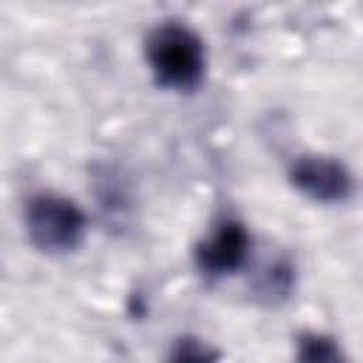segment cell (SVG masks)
Returning <instances> with one entry per match:
<instances>
[{"label": "cell", "mask_w": 363, "mask_h": 363, "mask_svg": "<svg viewBox=\"0 0 363 363\" xmlns=\"http://www.w3.org/2000/svg\"><path fill=\"white\" fill-rule=\"evenodd\" d=\"M145 57L153 79L170 91H193L207 65L201 37L184 23H162L145 43Z\"/></svg>", "instance_id": "obj_1"}, {"label": "cell", "mask_w": 363, "mask_h": 363, "mask_svg": "<svg viewBox=\"0 0 363 363\" xmlns=\"http://www.w3.org/2000/svg\"><path fill=\"white\" fill-rule=\"evenodd\" d=\"M85 213L65 196L40 193L26 204V233L43 252H71L85 235Z\"/></svg>", "instance_id": "obj_2"}, {"label": "cell", "mask_w": 363, "mask_h": 363, "mask_svg": "<svg viewBox=\"0 0 363 363\" xmlns=\"http://www.w3.org/2000/svg\"><path fill=\"white\" fill-rule=\"evenodd\" d=\"M289 182L306 199L320 204H337L352 196L354 179L343 162L323 153H303L289 164Z\"/></svg>", "instance_id": "obj_3"}, {"label": "cell", "mask_w": 363, "mask_h": 363, "mask_svg": "<svg viewBox=\"0 0 363 363\" xmlns=\"http://www.w3.org/2000/svg\"><path fill=\"white\" fill-rule=\"evenodd\" d=\"M250 250H252L250 230L241 221L227 218L213 230L210 238L196 244L193 258L204 275H230L247 264Z\"/></svg>", "instance_id": "obj_4"}, {"label": "cell", "mask_w": 363, "mask_h": 363, "mask_svg": "<svg viewBox=\"0 0 363 363\" xmlns=\"http://www.w3.org/2000/svg\"><path fill=\"white\" fill-rule=\"evenodd\" d=\"M298 363H346L340 346L329 335H303L298 343Z\"/></svg>", "instance_id": "obj_5"}, {"label": "cell", "mask_w": 363, "mask_h": 363, "mask_svg": "<svg viewBox=\"0 0 363 363\" xmlns=\"http://www.w3.org/2000/svg\"><path fill=\"white\" fill-rule=\"evenodd\" d=\"M164 363H218V352H216L210 343H204L201 337L182 335V337H176V343L170 346Z\"/></svg>", "instance_id": "obj_6"}]
</instances>
